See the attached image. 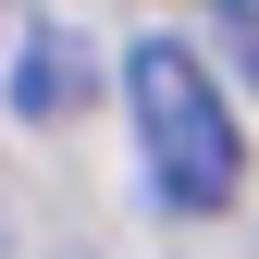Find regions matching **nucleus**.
<instances>
[{
  "label": "nucleus",
  "mask_w": 259,
  "mask_h": 259,
  "mask_svg": "<svg viewBox=\"0 0 259 259\" xmlns=\"http://www.w3.org/2000/svg\"><path fill=\"white\" fill-rule=\"evenodd\" d=\"M123 111H136V160H148L160 210H185V222L235 210L247 136H235V99L210 87V62L185 50V37H136V62H123Z\"/></svg>",
  "instance_id": "1"
},
{
  "label": "nucleus",
  "mask_w": 259,
  "mask_h": 259,
  "mask_svg": "<svg viewBox=\"0 0 259 259\" xmlns=\"http://www.w3.org/2000/svg\"><path fill=\"white\" fill-rule=\"evenodd\" d=\"M87 99V50L62 37V25H25V62H13V111L25 123H50V111H74Z\"/></svg>",
  "instance_id": "2"
}]
</instances>
